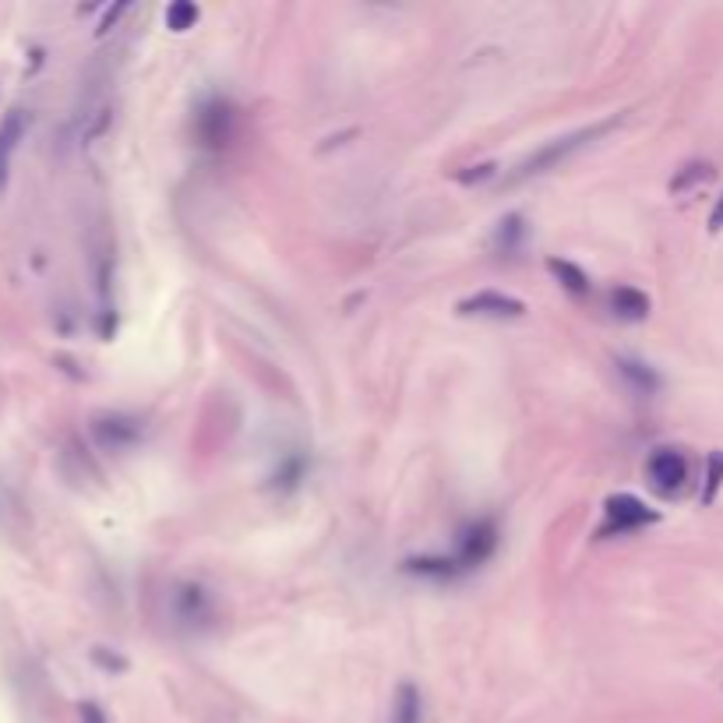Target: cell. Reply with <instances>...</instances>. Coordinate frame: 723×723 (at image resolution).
Returning a JSON list of instances; mask_svg holds the SVG:
<instances>
[{"label":"cell","mask_w":723,"mask_h":723,"mask_svg":"<svg viewBox=\"0 0 723 723\" xmlns=\"http://www.w3.org/2000/svg\"><path fill=\"white\" fill-rule=\"evenodd\" d=\"M618 124H621V117H607V120H597V124H589V127H579V131H572V135H565V138H554V142L540 145L537 152H530V156L522 159V163L508 173L505 187H515V184H522V180H533V177H540V173L554 170V166L568 163L575 152L586 149L589 142H597L600 135H607V131L618 127Z\"/></svg>","instance_id":"1"},{"label":"cell","mask_w":723,"mask_h":723,"mask_svg":"<svg viewBox=\"0 0 723 723\" xmlns=\"http://www.w3.org/2000/svg\"><path fill=\"white\" fill-rule=\"evenodd\" d=\"M604 512H607V522H604V530H600V537L632 533V530H642V526L660 519V515H656L646 501L635 498V494H614V498H607Z\"/></svg>","instance_id":"2"},{"label":"cell","mask_w":723,"mask_h":723,"mask_svg":"<svg viewBox=\"0 0 723 723\" xmlns=\"http://www.w3.org/2000/svg\"><path fill=\"white\" fill-rule=\"evenodd\" d=\"M494 547H498V526H494L491 519L470 522L463 530V537H459V551H455L459 572H470V568L484 565V561L494 554Z\"/></svg>","instance_id":"3"},{"label":"cell","mask_w":723,"mask_h":723,"mask_svg":"<svg viewBox=\"0 0 723 723\" xmlns=\"http://www.w3.org/2000/svg\"><path fill=\"white\" fill-rule=\"evenodd\" d=\"M646 477H649V487H653L656 494L671 498V494H678L688 480L685 455L674 452V448H656V452L649 455V463H646Z\"/></svg>","instance_id":"4"},{"label":"cell","mask_w":723,"mask_h":723,"mask_svg":"<svg viewBox=\"0 0 723 723\" xmlns=\"http://www.w3.org/2000/svg\"><path fill=\"white\" fill-rule=\"evenodd\" d=\"M92 438L106 452H120V448H131L142 438V424L135 417H124V413H99V417H92Z\"/></svg>","instance_id":"5"},{"label":"cell","mask_w":723,"mask_h":723,"mask_svg":"<svg viewBox=\"0 0 723 723\" xmlns=\"http://www.w3.org/2000/svg\"><path fill=\"white\" fill-rule=\"evenodd\" d=\"M194 127H198L202 145H209V149H223V145L233 138V106L226 103V99H209V103L198 110Z\"/></svg>","instance_id":"6"},{"label":"cell","mask_w":723,"mask_h":723,"mask_svg":"<svg viewBox=\"0 0 723 723\" xmlns=\"http://www.w3.org/2000/svg\"><path fill=\"white\" fill-rule=\"evenodd\" d=\"M455 311L466 314V318H522V314H526V304H522L519 297H508V293L484 290V293H473V297L459 300Z\"/></svg>","instance_id":"7"},{"label":"cell","mask_w":723,"mask_h":723,"mask_svg":"<svg viewBox=\"0 0 723 723\" xmlns=\"http://www.w3.org/2000/svg\"><path fill=\"white\" fill-rule=\"evenodd\" d=\"M25 127H29V113L25 110H11L0 124V191L8 187V173H11V156H15L18 142L25 138Z\"/></svg>","instance_id":"8"},{"label":"cell","mask_w":723,"mask_h":723,"mask_svg":"<svg viewBox=\"0 0 723 723\" xmlns=\"http://www.w3.org/2000/svg\"><path fill=\"white\" fill-rule=\"evenodd\" d=\"M177 618L184 621L187 628H202L205 621H212V600L202 586H180L177 589Z\"/></svg>","instance_id":"9"},{"label":"cell","mask_w":723,"mask_h":723,"mask_svg":"<svg viewBox=\"0 0 723 723\" xmlns=\"http://www.w3.org/2000/svg\"><path fill=\"white\" fill-rule=\"evenodd\" d=\"M614 367H618V374L625 378V385L632 388V392H639V396H653L656 388H660V374H656L649 364H642V360L618 357L614 360Z\"/></svg>","instance_id":"10"},{"label":"cell","mask_w":723,"mask_h":723,"mask_svg":"<svg viewBox=\"0 0 723 723\" xmlns=\"http://www.w3.org/2000/svg\"><path fill=\"white\" fill-rule=\"evenodd\" d=\"M611 311L621 321H646L649 318V297L635 286H618L611 290Z\"/></svg>","instance_id":"11"},{"label":"cell","mask_w":723,"mask_h":723,"mask_svg":"<svg viewBox=\"0 0 723 723\" xmlns=\"http://www.w3.org/2000/svg\"><path fill=\"white\" fill-rule=\"evenodd\" d=\"M547 272H551L554 279H558V286H565L568 293H575V297H586L589 290H593V283H589L586 272L575 265V261H565V258H547Z\"/></svg>","instance_id":"12"},{"label":"cell","mask_w":723,"mask_h":723,"mask_svg":"<svg viewBox=\"0 0 723 723\" xmlns=\"http://www.w3.org/2000/svg\"><path fill=\"white\" fill-rule=\"evenodd\" d=\"M388 723H424V699H420L417 685H399L396 702H392V720Z\"/></svg>","instance_id":"13"},{"label":"cell","mask_w":723,"mask_h":723,"mask_svg":"<svg viewBox=\"0 0 723 723\" xmlns=\"http://www.w3.org/2000/svg\"><path fill=\"white\" fill-rule=\"evenodd\" d=\"M522 240H526V226H522V216H505L498 223V233H494V251L505 254V258H512L515 251L522 247Z\"/></svg>","instance_id":"14"},{"label":"cell","mask_w":723,"mask_h":723,"mask_svg":"<svg viewBox=\"0 0 723 723\" xmlns=\"http://www.w3.org/2000/svg\"><path fill=\"white\" fill-rule=\"evenodd\" d=\"M713 163H702V159H695V163H685L678 173H674V180H671V191L674 194H685V191H692L695 184H706V180H713Z\"/></svg>","instance_id":"15"},{"label":"cell","mask_w":723,"mask_h":723,"mask_svg":"<svg viewBox=\"0 0 723 723\" xmlns=\"http://www.w3.org/2000/svg\"><path fill=\"white\" fill-rule=\"evenodd\" d=\"M194 22H198V8H194L191 0H177V4L166 8V25H170L173 32L194 29Z\"/></svg>","instance_id":"16"},{"label":"cell","mask_w":723,"mask_h":723,"mask_svg":"<svg viewBox=\"0 0 723 723\" xmlns=\"http://www.w3.org/2000/svg\"><path fill=\"white\" fill-rule=\"evenodd\" d=\"M723 484V452L709 455V470H706V487H702V505H713L716 491Z\"/></svg>","instance_id":"17"},{"label":"cell","mask_w":723,"mask_h":723,"mask_svg":"<svg viewBox=\"0 0 723 723\" xmlns=\"http://www.w3.org/2000/svg\"><path fill=\"white\" fill-rule=\"evenodd\" d=\"M78 720H82V723H110L96 702H82V706H78Z\"/></svg>","instance_id":"18"},{"label":"cell","mask_w":723,"mask_h":723,"mask_svg":"<svg viewBox=\"0 0 723 723\" xmlns=\"http://www.w3.org/2000/svg\"><path fill=\"white\" fill-rule=\"evenodd\" d=\"M92 660H96L99 667H110V671H124V660H117V656H106L103 649H92Z\"/></svg>","instance_id":"19"},{"label":"cell","mask_w":723,"mask_h":723,"mask_svg":"<svg viewBox=\"0 0 723 723\" xmlns=\"http://www.w3.org/2000/svg\"><path fill=\"white\" fill-rule=\"evenodd\" d=\"M124 11H127V4H117V8H113V11H106L103 22H99V36H103V32H110V29H113V22H117V18L124 15Z\"/></svg>","instance_id":"20"},{"label":"cell","mask_w":723,"mask_h":723,"mask_svg":"<svg viewBox=\"0 0 723 723\" xmlns=\"http://www.w3.org/2000/svg\"><path fill=\"white\" fill-rule=\"evenodd\" d=\"M709 230H713V233H720V230H723V194H720V198H716L713 212H709Z\"/></svg>","instance_id":"21"}]
</instances>
